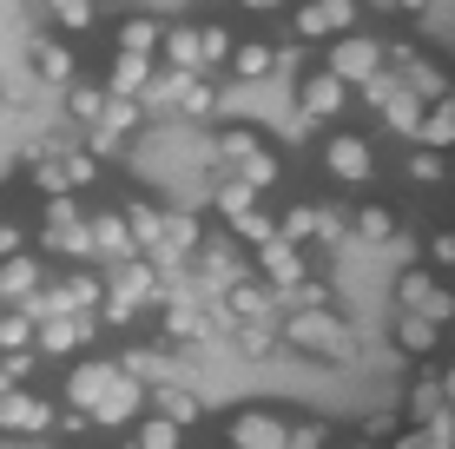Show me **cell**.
<instances>
[{
  "mask_svg": "<svg viewBox=\"0 0 455 449\" xmlns=\"http://www.w3.org/2000/svg\"><path fill=\"white\" fill-rule=\"evenodd\" d=\"M146 410L165 416V423H179V429H192L198 416H205V404H198L185 383H172V377H165V383H146Z\"/></svg>",
  "mask_w": 455,
  "mask_h": 449,
  "instance_id": "cell-27",
  "label": "cell"
},
{
  "mask_svg": "<svg viewBox=\"0 0 455 449\" xmlns=\"http://www.w3.org/2000/svg\"><path fill=\"white\" fill-rule=\"evenodd\" d=\"M231 344H238V357H277V350H284V344H277V324H238V331H231Z\"/></svg>",
  "mask_w": 455,
  "mask_h": 449,
  "instance_id": "cell-45",
  "label": "cell"
},
{
  "mask_svg": "<svg viewBox=\"0 0 455 449\" xmlns=\"http://www.w3.org/2000/svg\"><path fill=\"white\" fill-rule=\"evenodd\" d=\"M331 437H337V429L323 423V416H310V423H291L284 429V449H331Z\"/></svg>",
  "mask_w": 455,
  "mask_h": 449,
  "instance_id": "cell-49",
  "label": "cell"
},
{
  "mask_svg": "<svg viewBox=\"0 0 455 449\" xmlns=\"http://www.w3.org/2000/svg\"><path fill=\"white\" fill-rule=\"evenodd\" d=\"M27 67H34V80L40 86H67L73 73H80V60H73V40L67 34H34V46H27Z\"/></svg>",
  "mask_w": 455,
  "mask_h": 449,
  "instance_id": "cell-25",
  "label": "cell"
},
{
  "mask_svg": "<svg viewBox=\"0 0 455 449\" xmlns=\"http://www.w3.org/2000/svg\"><path fill=\"white\" fill-rule=\"evenodd\" d=\"M225 67H231V80L258 86V80H271V73H277V46L271 40H231Z\"/></svg>",
  "mask_w": 455,
  "mask_h": 449,
  "instance_id": "cell-31",
  "label": "cell"
},
{
  "mask_svg": "<svg viewBox=\"0 0 455 449\" xmlns=\"http://www.w3.org/2000/svg\"><path fill=\"white\" fill-rule=\"evenodd\" d=\"M159 34H165V20H159V13H125V20L113 27V53L159 60Z\"/></svg>",
  "mask_w": 455,
  "mask_h": 449,
  "instance_id": "cell-30",
  "label": "cell"
},
{
  "mask_svg": "<svg viewBox=\"0 0 455 449\" xmlns=\"http://www.w3.org/2000/svg\"><path fill=\"white\" fill-rule=\"evenodd\" d=\"M350 449H376V443H350Z\"/></svg>",
  "mask_w": 455,
  "mask_h": 449,
  "instance_id": "cell-57",
  "label": "cell"
},
{
  "mask_svg": "<svg viewBox=\"0 0 455 449\" xmlns=\"http://www.w3.org/2000/svg\"><path fill=\"white\" fill-rule=\"evenodd\" d=\"M218 106H225V86H218L212 73H185L179 106H172V113H185V119H218Z\"/></svg>",
  "mask_w": 455,
  "mask_h": 449,
  "instance_id": "cell-33",
  "label": "cell"
},
{
  "mask_svg": "<svg viewBox=\"0 0 455 449\" xmlns=\"http://www.w3.org/2000/svg\"><path fill=\"white\" fill-rule=\"evenodd\" d=\"M205 152H212V165H218V172L244 179L258 198H271L277 185H284V159L271 152V139H264L258 126H218Z\"/></svg>",
  "mask_w": 455,
  "mask_h": 449,
  "instance_id": "cell-3",
  "label": "cell"
},
{
  "mask_svg": "<svg viewBox=\"0 0 455 449\" xmlns=\"http://www.w3.org/2000/svg\"><path fill=\"white\" fill-rule=\"evenodd\" d=\"M277 317H284V298H277V291L271 285H264V277H238V285H225V291H218V298H212V324H218V331H238V324H277Z\"/></svg>",
  "mask_w": 455,
  "mask_h": 449,
  "instance_id": "cell-7",
  "label": "cell"
},
{
  "mask_svg": "<svg viewBox=\"0 0 455 449\" xmlns=\"http://www.w3.org/2000/svg\"><path fill=\"white\" fill-rule=\"evenodd\" d=\"M46 437L86 443V437H92V416H86V410H73V404H53V429H46Z\"/></svg>",
  "mask_w": 455,
  "mask_h": 449,
  "instance_id": "cell-48",
  "label": "cell"
},
{
  "mask_svg": "<svg viewBox=\"0 0 455 449\" xmlns=\"http://www.w3.org/2000/svg\"><path fill=\"white\" fill-rule=\"evenodd\" d=\"M410 146H455V92H443V100H429L422 106V126H416V139Z\"/></svg>",
  "mask_w": 455,
  "mask_h": 449,
  "instance_id": "cell-35",
  "label": "cell"
},
{
  "mask_svg": "<svg viewBox=\"0 0 455 449\" xmlns=\"http://www.w3.org/2000/svg\"><path fill=\"white\" fill-rule=\"evenodd\" d=\"M152 304H159V271H152L146 258H125V265H106V271H100V304H92L100 331L146 324Z\"/></svg>",
  "mask_w": 455,
  "mask_h": 449,
  "instance_id": "cell-4",
  "label": "cell"
},
{
  "mask_svg": "<svg viewBox=\"0 0 455 449\" xmlns=\"http://www.w3.org/2000/svg\"><path fill=\"white\" fill-rule=\"evenodd\" d=\"M244 13H284V7H297V0H238Z\"/></svg>",
  "mask_w": 455,
  "mask_h": 449,
  "instance_id": "cell-53",
  "label": "cell"
},
{
  "mask_svg": "<svg viewBox=\"0 0 455 449\" xmlns=\"http://www.w3.org/2000/svg\"><path fill=\"white\" fill-rule=\"evenodd\" d=\"M0 350H34V317L20 304H0Z\"/></svg>",
  "mask_w": 455,
  "mask_h": 449,
  "instance_id": "cell-47",
  "label": "cell"
},
{
  "mask_svg": "<svg viewBox=\"0 0 455 449\" xmlns=\"http://www.w3.org/2000/svg\"><path fill=\"white\" fill-rule=\"evenodd\" d=\"M179 86H185V73L152 67V80L139 86V106H146V119H152V113H172V106H179Z\"/></svg>",
  "mask_w": 455,
  "mask_h": 449,
  "instance_id": "cell-41",
  "label": "cell"
},
{
  "mask_svg": "<svg viewBox=\"0 0 455 449\" xmlns=\"http://www.w3.org/2000/svg\"><path fill=\"white\" fill-rule=\"evenodd\" d=\"M383 449H449V416L443 423H403Z\"/></svg>",
  "mask_w": 455,
  "mask_h": 449,
  "instance_id": "cell-46",
  "label": "cell"
},
{
  "mask_svg": "<svg viewBox=\"0 0 455 449\" xmlns=\"http://www.w3.org/2000/svg\"><path fill=\"white\" fill-rule=\"evenodd\" d=\"M403 179L443 185V179H449V152H443V146H410V152H403Z\"/></svg>",
  "mask_w": 455,
  "mask_h": 449,
  "instance_id": "cell-42",
  "label": "cell"
},
{
  "mask_svg": "<svg viewBox=\"0 0 455 449\" xmlns=\"http://www.w3.org/2000/svg\"><path fill=\"white\" fill-rule=\"evenodd\" d=\"M20 7H34V13H46V0H20Z\"/></svg>",
  "mask_w": 455,
  "mask_h": 449,
  "instance_id": "cell-56",
  "label": "cell"
},
{
  "mask_svg": "<svg viewBox=\"0 0 455 449\" xmlns=\"http://www.w3.org/2000/svg\"><path fill=\"white\" fill-rule=\"evenodd\" d=\"M396 429H403V410H383V416H370V423H363V437H356V443H389Z\"/></svg>",
  "mask_w": 455,
  "mask_h": 449,
  "instance_id": "cell-51",
  "label": "cell"
},
{
  "mask_svg": "<svg viewBox=\"0 0 455 449\" xmlns=\"http://www.w3.org/2000/svg\"><path fill=\"white\" fill-rule=\"evenodd\" d=\"M443 416H449L443 377H435V370H422V377H410V390H403V423H443Z\"/></svg>",
  "mask_w": 455,
  "mask_h": 449,
  "instance_id": "cell-29",
  "label": "cell"
},
{
  "mask_svg": "<svg viewBox=\"0 0 455 449\" xmlns=\"http://www.w3.org/2000/svg\"><path fill=\"white\" fill-rule=\"evenodd\" d=\"M323 67H331L337 80L356 92V86L370 80V73H383V40L363 34V27H356V34H337V40H331V60H323Z\"/></svg>",
  "mask_w": 455,
  "mask_h": 449,
  "instance_id": "cell-21",
  "label": "cell"
},
{
  "mask_svg": "<svg viewBox=\"0 0 455 449\" xmlns=\"http://www.w3.org/2000/svg\"><path fill=\"white\" fill-rule=\"evenodd\" d=\"M435 377H443V397H449V410H455V364H449V370H435Z\"/></svg>",
  "mask_w": 455,
  "mask_h": 449,
  "instance_id": "cell-55",
  "label": "cell"
},
{
  "mask_svg": "<svg viewBox=\"0 0 455 449\" xmlns=\"http://www.w3.org/2000/svg\"><path fill=\"white\" fill-rule=\"evenodd\" d=\"M396 13H403V20H422V13H429V0H396Z\"/></svg>",
  "mask_w": 455,
  "mask_h": 449,
  "instance_id": "cell-54",
  "label": "cell"
},
{
  "mask_svg": "<svg viewBox=\"0 0 455 449\" xmlns=\"http://www.w3.org/2000/svg\"><path fill=\"white\" fill-rule=\"evenodd\" d=\"M291 416L277 404H238L225 416V449H284Z\"/></svg>",
  "mask_w": 455,
  "mask_h": 449,
  "instance_id": "cell-15",
  "label": "cell"
},
{
  "mask_svg": "<svg viewBox=\"0 0 455 449\" xmlns=\"http://www.w3.org/2000/svg\"><path fill=\"white\" fill-rule=\"evenodd\" d=\"M277 238L304 245L310 258L317 252H350V238H343V205H284L277 212Z\"/></svg>",
  "mask_w": 455,
  "mask_h": 449,
  "instance_id": "cell-9",
  "label": "cell"
},
{
  "mask_svg": "<svg viewBox=\"0 0 455 449\" xmlns=\"http://www.w3.org/2000/svg\"><path fill=\"white\" fill-rule=\"evenodd\" d=\"M350 106H356L350 86H343L331 67H310L304 80H297V113H304V126H337Z\"/></svg>",
  "mask_w": 455,
  "mask_h": 449,
  "instance_id": "cell-17",
  "label": "cell"
},
{
  "mask_svg": "<svg viewBox=\"0 0 455 449\" xmlns=\"http://www.w3.org/2000/svg\"><path fill=\"white\" fill-rule=\"evenodd\" d=\"M46 429H53V404H46L40 390H27V383H13V390L0 397V437L7 443H40Z\"/></svg>",
  "mask_w": 455,
  "mask_h": 449,
  "instance_id": "cell-18",
  "label": "cell"
},
{
  "mask_svg": "<svg viewBox=\"0 0 455 449\" xmlns=\"http://www.w3.org/2000/svg\"><path fill=\"white\" fill-rule=\"evenodd\" d=\"M125 429H132V449H185V429L165 423V416H152V410H139Z\"/></svg>",
  "mask_w": 455,
  "mask_h": 449,
  "instance_id": "cell-40",
  "label": "cell"
},
{
  "mask_svg": "<svg viewBox=\"0 0 455 449\" xmlns=\"http://www.w3.org/2000/svg\"><path fill=\"white\" fill-rule=\"evenodd\" d=\"M60 404L86 410L92 429H125L139 410H146V383H132L113 357H73L67 364V390H60Z\"/></svg>",
  "mask_w": 455,
  "mask_h": 449,
  "instance_id": "cell-1",
  "label": "cell"
},
{
  "mask_svg": "<svg viewBox=\"0 0 455 449\" xmlns=\"http://www.w3.org/2000/svg\"><path fill=\"white\" fill-rule=\"evenodd\" d=\"M119 219H125V231H132V252L146 258V252H152V238H159L165 205H152V198H125V205H119Z\"/></svg>",
  "mask_w": 455,
  "mask_h": 449,
  "instance_id": "cell-38",
  "label": "cell"
},
{
  "mask_svg": "<svg viewBox=\"0 0 455 449\" xmlns=\"http://www.w3.org/2000/svg\"><path fill=\"white\" fill-rule=\"evenodd\" d=\"M284 13H291V40H323V46L363 27V0H297Z\"/></svg>",
  "mask_w": 455,
  "mask_h": 449,
  "instance_id": "cell-14",
  "label": "cell"
},
{
  "mask_svg": "<svg viewBox=\"0 0 455 449\" xmlns=\"http://www.w3.org/2000/svg\"><path fill=\"white\" fill-rule=\"evenodd\" d=\"M251 277H264V285L284 298L291 285H304V277H310V252H304V245H291V238H264L258 252H251Z\"/></svg>",
  "mask_w": 455,
  "mask_h": 449,
  "instance_id": "cell-20",
  "label": "cell"
},
{
  "mask_svg": "<svg viewBox=\"0 0 455 449\" xmlns=\"http://www.w3.org/2000/svg\"><path fill=\"white\" fill-rule=\"evenodd\" d=\"M172 357H179V350H165L159 337H152V344H125V350H119L113 364H119V370H125V377H132V383H165Z\"/></svg>",
  "mask_w": 455,
  "mask_h": 449,
  "instance_id": "cell-32",
  "label": "cell"
},
{
  "mask_svg": "<svg viewBox=\"0 0 455 449\" xmlns=\"http://www.w3.org/2000/svg\"><path fill=\"white\" fill-rule=\"evenodd\" d=\"M60 92H67V113H73V126H92V119L106 113V86H100V80H86V73H73V80L60 86Z\"/></svg>",
  "mask_w": 455,
  "mask_h": 449,
  "instance_id": "cell-39",
  "label": "cell"
},
{
  "mask_svg": "<svg viewBox=\"0 0 455 449\" xmlns=\"http://www.w3.org/2000/svg\"><path fill=\"white\" fill-rule=\"evenodd\" d=\"M443 324H429V317H410V311H396V324H389V344H396L403 350V357H435V350H443Z\"/></svg>",
  "mask_w": 455,
  "mask_h": 449,
  "instance_id": "cell-28",
  "label": "cell"
},
{
  "mask_svg": "<svg viewBox=\"0 0 455 449\" xmlns=\"http://www.w3.org/2000/svg\"><path fill=\"white\" fill-rule=\"evenodd\" d=\"M429 271H443V277H455V231H435L429 238V258H422Z\"/></svg>",
  "mask_w": 455,
  "mask_h": 449,
  "instance_id": "cell-50",
  "label": "cell"
},
{
  "mask_svg": "<svg viewBox=\"0 0 455 449\" xmlns=\"http://www.w3.org/2000/svg\"><path fill=\"white\" fill-rule=\"evenodd\" d=\"M317 165H323V179H331L337 192H363L376 179V146L350 126H331V139L317 146Z\"/></svg>",
  "mask_w": 455,
  "mask_h": 449,
  "instance_id": "cell-8",
  "label": "cell"
},
{
  "mask_svg": "<svg viewBox=\"0 0 455 449\" xmlns=\"http://www.w3.org/2000/svg\"><path fill=\"white\" fill-rule=\"evenodd\" d=\"M198 245H205V225H198L192 212H165V219H159V238H152V252H146V265H152V271H179Z\"/></svg>",
  "mask_w": 455,
  "mask_h": 449,
  "instance_id": "cell-22",
  "label": "cell"
},
{
  "mask_svg": "<svg viewBox=\"0 0 455 449\" xmlns=\"http://www.w3.org/2000/svg\"><path fill=\"white\" fill-rule=\"evenodd\" d=\"M343 238L363 245V252H383V245H396V238H403V225H396V212H389L383 198H370V205L343 212Z\"/></svg>",
  "mask_w": 455,
  "mask_h": 449,
  "instance_id": "cell-24",
  "label": "cell"
},
{
  "mask_svg": "<svg viewBox=\"0 0 455 449\" xmlns=\"http://www.w3.org/2000/svg\"><path fill=\"white\" fill-rule=\"evenodd\" d=\"M231 27L225 20H165V34H159V67L172 73H218L225 67V53H231Z\"/></svg>",
  "mask_w": 455,
  "mask_h": 449,
  "instance_id": "cell-5",
  "label": "cell"
},
{
  "mask_svg": "<svg viewBox=\"0 0 455 449\" xmlns=\"http://www.w3.org/2000/svg\"><path fill=\"white\" fill-rule=\"evenodd\" d=\"M20 179L34 185L40 198H80L86 185H100V159L86 146H34L20 165Z\"/></svg>",
  "mask_w": 455,
  "mask_h": 449,
  "instance_id": "cell-6",
  "label": "cell"
},
{
  "mask_svg": "<svg viewBox=\"0 0 455 449\" xmlns=\"http://www.w3.org/2000/svg\"><path fill=\"white\" fill-rule=\"evenodd\" d=\"M152 67H159V60H139V53H113V60H106V73H100V86H106V92H132V100H139V86L152 80Z\"/></svg>",
  "mask_w": 455,
  "mask_h": 449,
  "instance_id": "cell-37",
  "label": "cell"
},
{
  "mask_svg": "<svg viewBox=\"0 0 455 449\" xmlns=\"http://www.w3.org/2000/svg\"><path fill=\"white\" fill-rule=\"evenodd\" d=\"M20 245H27V231L13 225V219H0V258H7V252H20Z\"/></svg>",
  "mask_w": 455,
  "mask_h": 449,
  "instance_id": "cell-52",
  "label": "cell"
},
{
  "mask_svg": "<svg viewBox=\"0 0 455 449\" xmlns=\"http://www.w3.org/2000/svg\"><path fill=\"white\" fill-rule=\"evenodd\" d=\"M40 285H46V258L40 252H27V245H20V252L0 258V304H27Z\"/></svg>",
  "mask_w": 455,
  "mask_h": 449,
  "instance_id": "cell-26",
  "label": "cell"
},
{
  "mask_svg": "<svg viewBox=\"0 0 455 449\" xmlns=\"http://www.w3.org/2000/svg\"><path fill=\"white\" fill-rule=\"evenodd\" d=\"M251 205H258V192H251L244 179L218 172V185H212V212H218V225H225V219H238V212H251Z\"/></svg>",
  "mask_w": 455,
  "mask_h": 449,
  "instance_id": "cell-43",
  "label": "cell"
},
{
  "mask_svg": "<svg viewBox=\"0 0 455 449\" xmlns=\"http://www.w3.org/2000/svg\"><path fill=\"white\" fill-rule=\"evenodd\" d=\"M92 20H100V0H46V27L67 34V40L92 34Z\"/></svg>",
  "mask_w": 455,
  "mask_h": 449,
  "instance_id": "cell-36",
  "label": "cell"
},
{
  "mask_svg": "<svg viewBox=\"0 0 455 449\" xmlns=\"http://www.w3.org/2000/svg\"><path fill=\"white\" fill-rule=\"evenodd\" d=\"M244 271H251V252H244V245H231V238H205L192 258H185V285L205 291V298H218L225 285H238Z\"/></svg>",
  "mask_w": 455,
  "mask_h": 449,
  "instance_id": "cell-12",
  "label": "cell"
},
{
  "mask_svg": "<svg viewBox=\"0 0 455 449\" xmlns=\"http://www.w3.org/2000/svg\"><path fill=\"white\" fill-rule=\"evenodd\" d=\"M277 344H284L291 357L331 364V370L356 357V331H350V317H343L337 304H291V311L277 317Z\"/></svg>",
  "mask_w": 455,
  "mask_h": 449,
  "instance_id": "cell-2",
  "label": "cell"
},
{
  "mask_svg": "<svg viewBox=\"0 0 455 449\" xmlns=\"http://www.w3.org/2000/svg\"><path fill=\"white\" fill-rule=\"evenodd\" d=\"M125 449H132V443H125Z\"/></svg>",
  "mask_w": 455,
  "mask_h": 449,
  "instance_id": "cell-58",
  "label": "cell"
},
{
  "mask_svg": "<svg viewBox=\"0 0 455 449\" xmlns=\"http://www.w3.org/2000/svg\"><path fill=\"white\" fill-rule=\"evenodd\" d=\"M40 252L67 258V265H86V212L73 198H46L40 212Z\"/></svg>",
  "mask_w": 455,
  "mask_h": 449,
  "instance_id": "cell-16",
  "label": "cell"
},
{
  "mask_svg": "<svg viewBox=\"0 0 455 449\" xmlns=\"http://www.w3.org/2000/svg\"><path fill=\"white\" fill-rule=\"evenodd\" d=\"M125 258H139L132 252V231H125L119 212H86V265H125Z\"/></svg>",
  "mask_w": 455,
  "mask_h": 449,
  "instance_id": "cell-23",
  "label": "cell"
},
{
  "mask_svg": "<svg viewBox=\"0 0 455 449\" xmlns=\"http://www.w3.org/2000/svg\"><path fill=\"white\" fill-rule=\"evenodd\" d=\"M139 126H146V106H139L132 92H106V113L86 126V152H92L100 165H106V159H119V152L132 146V132H139Z\"/></svg>",
  "mask_w": 455,
  "mask_h": 449,
  "instance_id": "cell-13",
  "label": "cell"
},
{
  "mask_svg": "<svg viewBox=\"0 0 455 449\" xmlns=\"http://www.w3.org/2000/svg\"><path fill=\"white\" fill-rule=\"evenodd\" d=\"M383 67L396 73V80L410 86L422 106H429V100H443V92H455V73L443 67V60H429L416 40H383Z\"/></svg>",
  "mask_w": 455,
  "mask_h": 449,
  "instance_id": "cell-10",
  "label": "cell"
},
{
  "mask_svg": "<svg viewBox=\"0 0 455 449\" xmlns=\"http://www.w3.org/2000/svg\"><path fill=\"white\" fill-rule=\"evenodd\" d=\"M396 311H410V317H429V324H455V285L443 271H429V265H410L396 277Z\"/></svg>",
  "mask_w": 455,
  "mask_h": 449,
  "instance_id": "cell-11",
  "label": "cell"
},
{
  "mask_svg": "<svg viewBox=\"0 0 455 449\" xmlns=\"http://www.w3.org/2000/svg\"><path fill=\"white\" fill-rule=\"evenodd\" d=\"M376 119H383V126L396 132V139H416V126H422V100H416L410 86H403V92H396V100H389V106H383Z\"/></svg>",
  "mask_w": 455,
  "mask_h": 449,
  "instance_id": "cell-44",
  "label": "cell"
},
{
  "mask_svg": "<svg viewBox=\"0 0 455 449\" xmlns=\"http://www.w3.org/2000/svg\"><path fill=\"white\" fill-rule=\"evenodd\" d=\"M100 344V317L80 311V317H40L34 324V357H80V350Z\"/></svg>",
  "mask_w": 455,
  "mask_h": 449,
  "instance_id": "cell-19",
  "label": "cell"
},
{
  "mask_svg": "<svg viewBox=\"0 0 455 449\" xmlns=\"http://www.w3.org/2000/svg\"><path fill=\"white\" fill-rule=\"evenodd\" d=\"M225 238H231V245H244V252H258L264 238H277V212H271V205L258 198L251 212H238V219H225Z\"/></svg>",
  "mask_w": 455,
  "mask_h": 449,
  "instance_id": "cell-34",
  "label": "cell"
}]
</instances>
